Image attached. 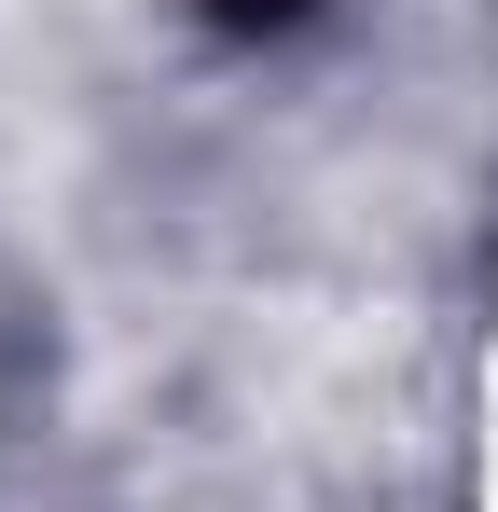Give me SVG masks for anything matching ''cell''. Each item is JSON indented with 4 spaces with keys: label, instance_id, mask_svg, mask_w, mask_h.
Wrapping results in <instances>:
<instances>
[{
    "label": "cell",
    "instance_id": "1",
    "mask_svg": "<svg viewBox=\"0 0 498 512\" xmlns=\"http://www.w3.org/2000/svg\"><path fill=\"white\" fill-rule=\"evenodd\" d=\"M291 14H319V0H208L222 42H263V28H291Z\"/></svg>",
    "mask_w": 498,
    "mask_h": 512
}]
</instances>
